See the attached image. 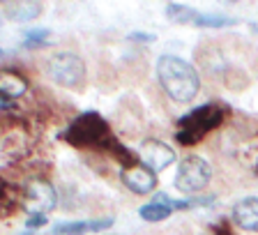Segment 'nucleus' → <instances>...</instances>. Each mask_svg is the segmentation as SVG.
Listing matches in <instances>:
<instances>
[{
	"label": "nucleus",
	"mask_w": 258,
	"mask_h": 235,
	"mask_svg": "<svg viewBox=\"0 0 258 235\" xmlns=\"http://www.w3.org/2000/svg\"><path fill=\"white\" fill-rule=\"evenodd\" d=\"M157 79H159L161 88L177 104H187L201 90V79L196 67L187 63V60L177 58V55H161L157 60Z\"/></svg>",
	"instance_id": "1"
},
{
	"label": "nucleus",
	"mask_w": 258,
	"mask_h": 235,
	"mask_svg": "<svg viewBox=\"0 0 258 235\" xmlns=\"http://www.w3.org/2000/svg\"><path fill=\"white\" fill-rule=\"evenodd\" d=\"M62 139L67 143H72L74 148H106V145H115V141L111 139L106 120L95 111H88L76 118L74 123L67 127V132L62 134Z\"/></svg>",
	"instance_id": "2"
},
{
	"label": "nucleus",
	"mask_w": 258,
	"mask_h": 235,
	"mask_svg": "<svg viewBox=\"0 0 258 235\" xmlns=\"http://www.w3.org/2000/svg\"><path fill=\"white\" fill-rule=\"evenodd\" d=\"M221 120H224V111L217 104H205L189 111L187 115H182L177 120V132L175 139L177 143L184 145H194L203 139L205 134H210L215 127H219Z\"/></svg>",
	"instance_id": "3"
},
{
	"label": "nucleus",
	"mask_w": 258,
	"mask_h": 235,
	"mask_svg": "<svg viewBox=\"0 0 258 235\" xmlns=\"http://www.w3.org/2000/svg\"><path fill=\"white\" fill-rule=\"evenodd\" d=\"M46 74L58 86L76 88L86 81V63L81 60V55L72 53V51H60L48 58Z\"/></svg>",
	"instance_id": "4"
},
{
	"label": "nucleus",
	"mask_w": 258,
	"mask_h": 235,
	"mask_svg": "<svg viewBox=\"0 0 258 235\" xmlns=\"http://www.w3.org/2000/svg\"><path fill=\"white\" fill-rule=\"evenodd\" d=\"M212 178V166L199 155H187L175 173V187L182 194H199Z\"/></svg>",
	"instance_id": "5"
},
{
	"label": "nucleus",
	"mask_w": 258,
	"mask_h": 235,
	"mask_svg": "<svg viewBox=\"0 0 258 235\" xmlns=\"http://www.w3.org/2000/svg\"><path fill=\"white\" fill-rule=\"evenodd\" d=\"M166 14L171 16V21H175V23H189V26H199V28H228V26H235V19L217 16V14H205V12L194 10V7H189V5H168Z\"/></svg>",
	"instance_id": "6"
},
{
	"label": "nucleus",
	"mask_w": 258,
	"mask_h": 235,
	"mask_svg": "<svg viewBox=\"0 0 258 235\" xmlns=\"http://www.w3.org/2000/svg\"><path fill=\"white\" fill-rule=\"evenodd\" d=\"M26 203L32 214H46L55 208L58 194L46 180H30L26 185Z\"/></svg>",
	"instance_id": "7"
},
{
	"label": "nucleus",
	"mask_w": 258,
	"mask_h": 235,
	"mask_svg": "<svg viewBox=\"0 0 258 235\" xmlns=\"http://www.w3.org/2000/svg\"><path fill=\"white\" fill-rule=\"evenodd\" d=\"M139 155L150 171H164L166 166L175 161V150L157 139H145L139 145Z\"/></svg>",
	"instance_id": "8"
},
{
	"label": "nucleus",
	"mask_w": 258,
	"mask_h": 235,
	"mask_svg": "<svg viewBox=\"0 0 258 235\" xmlns=\"http://www.w3.org/2000/svg\"><path fill=\"white\" fill-rule=\"evenodd\" d=\"M120 178H122V185L129 189V192L141 194V196H143V194L155 192V187H157L155 171H150L148 166H141V164L122 168Z\"/></svg>",
	"instance_id": "9"
},
{
	"label": "nucleus",
	"mask_w": 258,
	"mask_h": 235,
	"mask_svg": "<svg viewBox=\"0 0 258 235\" xmlns=\"http://www.w3.org/2000/svg\"><path fill=\"white\" fill-rule=\"evenodd\" d=\"M233 224L242 230L258 233V196L242 198L233 205Z\"/></svg>",
	"instance_id": "10"
},
{
	"label": "nucleus",
	"mask_w": 258,
	"mask_h": 235,
	"mask_svg": "<svg viewBox=\"0 0 258 235\" xmlns=\"http://www.w3.org/2000/svg\"><path fill=\"white\" fill-rule=\"evenodd\" d=\"M113 226V219H88V221H64V224L53 226V235H83V233H99Z\"/></svg>",
	"instance_id": "11"
},
{
	"label": "nucleus",
	"mask_w": 258,
	"mask_h": 235,
	"mask_svg": "<svg viewBox=\"0 0 258 235\" xmlns=\"http://www.w3.org/2000/svg\"><path fill=\"white\" fill-rule=\"evenodd\" d=\"M28 92V79L19 72L12 70H0V97L12 102V99H19Z\"/></svg>",
	"instance_id": "12"
},
{
	"label": "nucleus",
	"mask_w": 258,
	"mask_h": 235,
	"mask_svg": "<svg viewBox=\"0 0 258 235\" xmlns=\"http://www.w3.org/2000/svg\"><path fill=\"white\" fill-rule=\"evenodd\" d=\"M3 12H5V16L10 21L28 23V21H35L42 14V5L32 3V0H19V3H5Z\"/></svg>",
	"instance_id": "13"
},
{
	"label": "nucleus",
	"mask_w": 258,
	"mask_h": 235,
	"mask_svg": "<svg viewBox=\"0 0 258 235\" xmlns=\"http://www.w3.org/2000/svg\"><path fill=\"white\" fill-rule=\"evenodd\" d=\"M173 212V208H168V205H161V203H145L143 208L139 210L141 219L150 221V224H157V221H164L168 219Z\"/></svg>",
	"instance_id": "14"
},
{
	"label": "nucleus",
	"mask_w": 258,
	"mask_h": 235,
	"mask_svg": "<svg viewBox=\"0 0 258 235\" xmlns=\"http://www.w3.org/2000/svg\"><path fill=\"white\" fill-rule=\"evenodd\" d=\"M48 42V30H30L23 39V46L26 48H39V46H46Z\"/></svg>",
	"instance_id": "15"
},
{
	"label": "nucleus",
	"mask_w": 258,
	"mask_h": 235,
	"mask_svg": "<svg viewBox=\"0 0 258 235\" xmlns=\"http://www.w3.org/2000/svg\"><path fill=\"white\" fill-rule=\"evenodd\" d=\"M44 224H46V214H30L26 221L28 228H42Z\"/></svg>",
	"instance_id": "16"
},
{
	"label": "nucleus",
	"mask_w": 258,
	"mask_h": 235,
	"mask_svg": "<svg viewBox=\"0 0 258 235\" xmlns=\"http://www.w3.org/2000/svg\"><path fill=\"white\" fill-rule=\"evenodd\" d=\"M3 198H5V182L0 180V201H3Z\"/></svg>",
	"instance_id": "17"
},
{
	"label": "nucleus",
	"mask_w": 258,
	"mask_h": 235,
	"mask_svg": "<svg viewBox=\"0 0 258 235\" xmlns=\"http://www.w3.org/2000/svg\"><path fill=\"white\" fill-rule=\"evenodd\" d=\"M0 55H3V48H0Z\"/></svg>",
	"instance_id": "18"
},
{
	"label": "nucleus",
	"mask_w": 258,
	"mask_h": 235,
	"mask_svg": "<svg viewBox=\"0 0 258 235\" xmlns=\"http://www.w3.org/2000/svg\"><path fill=\"white\" fill-rule=\"evenodd\" d=\"M30 235H32V233H30Z\"/></svg>",
	"instance_id": "19"
}]
</instances>
